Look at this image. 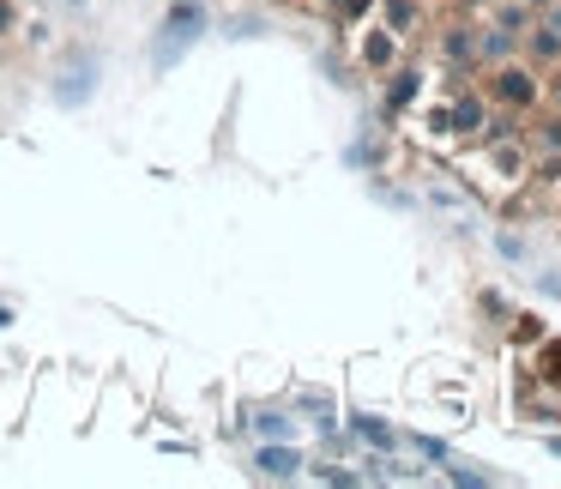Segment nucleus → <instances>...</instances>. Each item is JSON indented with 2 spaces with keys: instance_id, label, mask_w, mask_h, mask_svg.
I'll list each match as a JSON object with an SVG mask.
<instances>
[{
  "instance_id": "obj_2",
  "label": "nucleus",
  "mask_w": 561,
  "mask_h": 489,
  "mask_svg": "<svg viewBox=\"0 0 561 489\" xmlns=\"http://www.w3.org/2000/svg\"><path fill=\"white\" fill-rule=\"evenodd\" d=\"M543 31H556V37H561V7H556V13H549V25Z\"/></svg>"
},
{
  "instance_id": "obj_1",
  "label": "nucleus",
  "mask_w": 561,
  "mask_h": 489,
  "mask_svg": "<svg viewBox=\"0 0 561 489\" xmlns=\"http://www.w3.org/2000/svg\"><path fill=\"white\" fill-rule=\"evenodd\" d=\"M495 98H507V103H531V98H537L531 73H525V67H501V73H495Z\"/></svg>"
},
{
  "instance_id": "obj_3",
  "label": "nucleus",
  "mask_w": 561,
  "mask_h": 489,
  "mask_svg": "<svg viewBox=\"0 0 561 489\" xmlns=\"http://www.w3.org/2000/svg\"><path fill=\"white\" fill-rule=\"evenodd\" d=\"M556 103H561V73H556Z\"/></svg>"
}]
</instances>
